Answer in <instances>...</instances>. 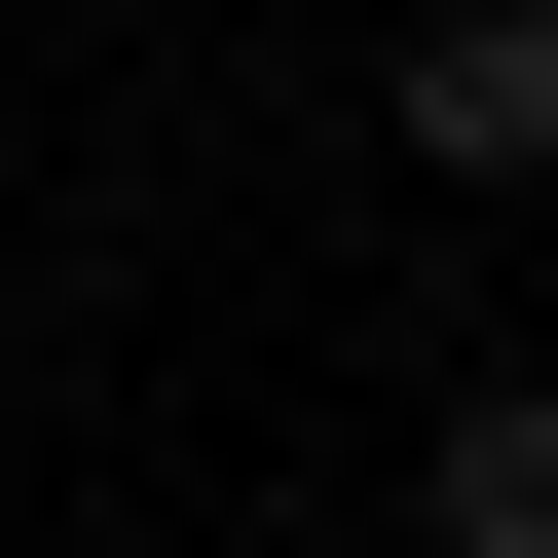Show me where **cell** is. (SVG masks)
I'll return each mask as SVG.
<instances>
[{"label": "cell", "mask_w": 558, "mask_h": 558, "mask_svg": "<svg viewBox=\"0 0 558 558\" xmlns=\"http://www.w3.org/2000/svg\"><path fill=\"white\" fill-rule=\"evenodd\" d=\"M410 521H447V558H558V373H447V447H410Z\"/></svg>", "instance_id": "7a4b0ae2"}, {"label": "cell", "mask_w": 558, "mask_h": 558, "mask_svg": "<svg viewBox=\"0 0 558 558\" xmlns=\"http://www.w3.org/2000/svg\"><path fill=\"white\" fill-rule=\"evenodd\" d=\"M373 112H410V186H558V0H410Z\"/></svg>", "instance_id": "6da1fadb"}]
</instances>
